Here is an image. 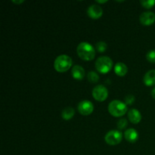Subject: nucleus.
<instances>
[{
  "label": "nucleus",
  "mask_w": 155,
  "mask_h": 155,
  "mask_svg": "<svg viewBox=\"0 0 155 155\" xmlns=\"http://www.w3.org/2000/svg\"><path fill=\"white\" fill-rule=\"evenodd\" d=\"M77 53L80 58L86 61L93 60L95 57V48L87 42H82L77 45Z\"/></svg>",
  "instance_id": "obj_1"
},
{
  "label": "nucleus",
  "mask_w": 155,
  "mask_h": 155,
  "mask_svg": "<svg viewBox=\"0 0 155 155\" xmlns=\"http://www.w3.org/2000/svg\"><path fill=\"white\" fill-rule=\"evenodd\" d=\"M127 110L128 108L126 103L119 100H114L108 104V112L115 117H120L125 115Z\"/></svg>",
  "instance_id": "obj_2"
},
{
  "label": "nucleus",
  "mask_w": 155,
  "mask_h": 155,
  "mask_svg": "<svg viewBox=\"0 0 155 155\" xmlns=\"http://www.w3.org/2000/svg\"><path fill=\"white\" fill-rule=\"evenodd\" d=\"M73 61L71 57L67 54H61L54 62V68L59 73H64L72 67Z\"/></svg>",
  "instance_id": "obj_3"
},
{
  "label": "nucleus",
  "mask_w": 155,
  "mask_h": 155,
  "mask_svg": "<svg viewBox=\"0 0 155 155\" xmlns=\"http://www.w3.org/2000/svg\"><path fill=\"white\" fill-rule=\"evenodd\" d=\"M95 69L102 74H106L110 71L113 67V61L107 56H101L95 61Z\"/></svg>",
  "instance_id": "obj_4"
},
{
  "label": "nucleus",
  "mask_w": 155,
  "mask_h": 155,
  "mask_svg": "<svg viewBox=\"0 0 155 155\" xmlns=\"http://www.w3.org/2000/svg\"><path fill=\"white\" fill-rule=\"evenodd\" d=\"M122 133L118 130H110L106 133L104 136V140L106 143L111 146L117 145L122 142Z\"/></svg>",
  "instance_id": "obj_5"
},
{
  "label": "nucleus",
  "mask_w": 155,
  "mask_h": 155,
  "mask_svg": "<svg viewBox=\"0 0 155 155\" xmlns=\"http://www.w3.org/2000/svg\"><path fill=\"white\" fill-rule=\"evenodd\" d=\"M92 96L96 101H104L108 97V90L103 85H98L92 89Z\"/></svg>",
  "instance_id": "obj_6"
},
{
  "label": "nucleus",
  "mask_w": 155,
  "mask_h": 155,
  "mask_svg": "<svg viewBox=\"0 0 155 155\" xmlns=\"http://www.w3.org/2000/svg\"><path fill=\"white\" fill-rule=\"evenodd\" d=\"M77 109H78L79 113L83 116H89L93 112L94 105L90 101L83 100L79 103Z\"/></svg>",
  "instance_id": "obj_7"
},
{
  "label": "nucleus",
  "mask_w": 155,
  "mask_h": 155,
  "mask_svg": "<svg viewBox=\"0 0 155 155\" xmlns=\"http://www.w3.org/2000/svg\"><path fill=\"white\" fill-rule=\"evenodd\" d=\"M139 21L143 26L152 25L155 22V14L151 12H143L139 17Z\"/></svg>",
  "instance_id": "obj_8"
},
{
  "label": "nucleus",
  "mask_w": 155,
  "mask_h": 155,
  "mask_svg": "<svg viewBox=\"0 0 155 155\" xmlns=\"http://www.w3.org/2000/svg\"><path fill=\"white\" fill-rule=\"evenodd\" d=\"M87 14L89 18L92 19H99L103 15V9L97 5H92L89 7L87 10Z\"/></svg>",
  "instance_id": "obj_9"
},
{
  "label": "nucleus",
  "mask_w": 155,
  "mask_h": 155,
  "mask_svg": "<svg viewBox=\"0 0 155 155\" xmlns=\"http://www.w3.org/2000/svg\"><path fill=\"white\" fill-rule=\"evenodd\" d=\"M128 118L129 120L134 124H138L141 122L142 120V115L141 113L136 109L133 108L129 110L128 112Z\"/></svg>",
  "instance_id": "obj_10"
},
{
  "label": "nucleus",
  "mask_w": 155,
  "mask_h": 155,
  "mask_svg": "<svg viewBox=\"0 0 155 155\" xmlns=\"http://www.w3.org/2000/svg\"><path fill=\"white\" fill-rule=\"evenodd\" d=\"M144 84L147 86L155 85V70H150L145 74L143 78Z\"/></svg>",
  "instance_id": "obj_11"
},
{
  "label": "nucleus",
  "mask_w": 155,
  "mask_h": 155,
  "mask_svg": "<svg viewBox=\"0 0 155 155\" xmlns=\"http://www.w3.org/2000/svg\"><path fill=\"white\" fill-rule=\"evenodd\" d=\"M72 77L77 80H82L85 77V70L80 65H75L71 71Z\"/></svg>",
  "instance_id": "obj_12"
},
{
  "label": "nucleus",
  "mask_w": 155,
  "mask_h": 155,
  "mask_svg": "<svg viewBox=\"0 0 155 155\" xmlns=\"http://www.w3.org/2000/svg\"><path fill=\"white\" fill-rule=\"evenodd\" d=\"M124 136H125L127 141L131 142V143H134L139 139V133L134 129H128L127 130H126Z\"/></svg>",
  "instance_id": "obj_13"
},
{
  "label": "nucleus",
  "mask_w": 155,
  "mask_h": 155,
  "mask_svg": "<svg viewBox=\"0 0 155 155\" xmlns=\"http://www.w3.org/2000/svg\"><path fill=\"white\" fill-rule=\"evenodd\" d=\"M114 72L119 77H124L128 73V68L125 64L122 62H118L115 64Z\"/></svg>",
  "instance_id": "obj_14"
},
{
  "label": "nucleus",
  "mask_w": 155,
  "mask_h": 155,
  "mask_svg": "<svg viewBox=\"0 0 155 155\" xmlns=\"http://www.w3.org/2000/svg\"><path fill=\"white\" fill-rule=\"evenodd\" d=\"M75 114V110L73 107H65L61 112V117L64 120H69L71 118H73V117Z\"/></svg>",
  "instance_id": "obj_15"
},
{
  "label": "nucleus",
  "mask_w": 155,
  "mask_h": 155,
  "mask_svg": "<svg viewBox=\"0 0 155 155\" xmlns=\"http://www.w3.org/2000/svg\"><path fill=\"white\" fill-rule=\"evenodd\" d=\"M87 78L88 80L91 83H97V82L99 80V76L97 73H95V71H90V72L88 73L87 74Z\"/></svg>",
  "instance_id": "obj_16"
},
{
  "label": "nucleus",
  "mask_w": 155,
  "mask_h": 155,
  "mask_svg": "<svg viewBox=\"0 0 155 155\" xmlns=\"http://www.w3.org/2000/svg\"><path fill=\"white\" fill-rule=\"evenodd\" d=\"M140 2L144 8L149 9L154 7L155 5V0H142V1H140Z\"/></svg>",
  "instance_id": "obj_17"
},
{
  "label": "nucleus",
  "mask_w": 155,
  "mask_h": 155,
  "mask_svg": "<svg viewBox=\"0 0 155 155\" xmlns=\"http://www.w3.org/2000/svg\"><path fill=\"white\" fill-rule=\"evenodd\" d=\"M107 44H106V42H102V41H101V42H98V43L96 44V45H95V48L97 49V51H99V52H104V51H106V49H107Z\"/></svg>",
  "instance_id": "obj_18"
},
{
  "label": "nucleus",
  "mask_w": 155,
  "mask_h": 155,
  "mask_svg": "<svg viewBox=\"0 0 155 155\" xmlns=\"http://www.w3.org/2000/svg\"><path fill=\"white\" fill-rule=\"evenodd\" d=\"M146 59L150 63H155V50H151L147 53Z\"/></svg>",
  "instance_id": "obj_19"
},
{
  "label": "nucleus",
  "mask_w": 155,
  "mask_h": 155,
  "mask_svg": "<svg viewBox=\"0 0 155 155\" xmlns=\"http://www.w3.org/2000/svg\"><path fill=\"white\" fill-rule=\"evenodd\" d=\"M127 126H128V122H127V120L125 119V118H122L120 120H118L117 127L119 130H124Z\"/></svg>",
  "instance_id": "obj_20"
},
{
  "label": "nucleus",
  "mask_w": 155,
  "mask_h": 155,
  "mask_svg": "<svg viewBox=\"0 0 155 155\" xmlns=\"http://www.w3.org/2000/svg\"><path fill=\"white\" fill-rule=\"evenodd\" d=\"M135 101V97L134 95H129L127 96H126L125 98V103L127 105H131L133 102Z\"/></svg>",
  "instance_id": "obj_21"
},
{
  "label": "nucleus",
  "mask_w": 155,
  "mask_h": 155,
  "mask_svg": "<svg viewBox=\"0 0 155 155\" xmlns=\"http://www.w3.org/2000/svg\"><path fill=\"white\" fill-rule=\"evenodd\" d=\"M24 1H12V2H14V3H15V4H21V3H23L24 2Z\"/></svg>",
  "instance_id": "obj_22"
},
{
  "label": "nucleus",
  "mask_w": 155,
  "mask_h": 155,
  "mask_svg": "<svg viewBox=\"0 0 155 155\" xmlns=\"http://www.w3.org/2000/svg\"><path fill=\"white\" fill-rule=\"evenodd\" d=\"M151 95H152L153 98L155 99V88L154 89H153V90L151 91Z\"/></svg>",
  "instance_id": "obj_23"
},
{
  "label": "nucleus",
  "mask_w": 155,
  "mask_h": 155,
  "mask_svg": "<svg viewBox=\"0 0 155 155\" xmlns=\"http://www.w3.org/2000/svg\"><path fill=\"white\" fill-rule=\"evenodd\" d=\"M107 1H96V2L97 3H105V2H107Z\"/></svg>",
  "instance_id": "obj_24"
}]
</instances>
